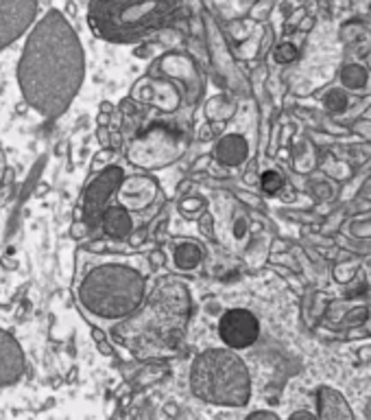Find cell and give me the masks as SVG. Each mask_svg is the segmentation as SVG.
Returning a JSON list of instances; mask_svg holds the SVG:
<instances>
[{
  "instance_id": "2",
  "label": "cell",
  "mask_w": 371,
  "mask_h": 420,
  "mask_svg": "<svg viewBox=\"0 0 371 420\" xmlns=\"http://www.w3.org/2000/svg\"><path fill=\"white\" fill-rule=\"evenodd\" d=\"M177 9L180 0H92L88 27L101 40L129 44L164 29Z\"/></svg>"
},
{
  "instance_id": "3",
  "label": "cell",
  "mask_w": 371,
  "mask_h": 420,
  "mask_svg": "<svg viewBox=\"0 0 371 420\" xmlns=\"http://www.w3.org/2000/svg\"><path fill=\"white\" fill-rule=\"evenodd\" d=\"M144 298V276L123 263L96 265L79 287L84 309L103 322H118L134 315Z\"/></svg>"
},
{
  "instance_id": "4",
  "label": "cell",
  "mask_w": 371,
  "mask_h": 420,
  "mask_svg": "<svg viewBox=\"0 0 371 420\" xmlns=\"http://www.w3.org/2000/svg\"><path fill=\"white\" fill-rule=\"evenodd\" d=\"M190 390L210 405H245L249 398L247 368L230 350H205L192 361Z\"/></svg>"
},
{
  "instance_id": "9",
  "label": "cell",
  "mask_w": 371,
  "mask_h": 420,
  "mask_svg": "<svg viewBox=\"0 0 371 420\" xmlns=\"http://www.w3.org/2000/svg\"><path fill=\"white\" fill-rule=\"evenodd\" d=\"M118 206H123L129 213H138V210H149L159 195L157 184L151 177L144 175H132V177H123V182L118 184Z\"/></svg>"
},
{
  "instance_id": "11",
  "label": "cell",
  "mask_w": 371,
  "mask_h": 420,
  "mask_svg": "<svg viewBox=\"0 0 371 420\" xmlns=\"http://www.w3.org/2000/svg\"><path fill=\"white\" fill-rule=\"evenodd\" d=\"M99 223H101L103 232L111 239H127L136 228L132 213L125 210L123 206H105Z\"/></svg>"
},
{
  "instance_id": "14",
  "label": "cell",
  "mask_w": 371,
  "mask_h": 420,
  "mask_svg": "<svg viewBox=\"0 0 371 420\" xmlns=\"http://www.w3.org/2000/svg\"><path fill=\"white\" fill-rule=\"evenodd\" d=\"M262 186H265L267 190H278V188L282 186L280 175H278V173H267L265 180H262Z\"/></svg>"
},
{
  "instance_id": "5",
  "label": "cell",
  "mask_w": 371,
  "mask_h": 420,
  "mask_svg": "<svg viewBox=\"0 0 371 420\" xmlns=\"http://www.w3.org/2000/svg\"><path fill=\"white\" fill-rule=\"evenodd\" d=\"M180 134L173 127L153 125L129 144V160L144 169L166 167L180 156Z\"/></svg>"
},
{
  "instance_id": "7",
  "label": "cell",
  "mask_w": 371,
  "mask_h": 420,
  "mask_svg": "<svg viewBox=\"0 0 371 420\" xmlns=\"http://www.w3.org/2000/svg\"><path fill=\"white\" fill-rule=\"evenodd\" d=\"M123 169L118 167H109L105 169L96 180L88 186L86 190V200H84V217L90 228H94L101 219V213L105 210V206L109 204L111 195L116 193L118 184L123 182Z\"/></svg>"
},
{
  "instance_id": "15",
  "label": "cell",
  "mask_w": 371,
  "mask_h": 420,
  "mask_svg": "<svg viewBox=\"0 0 371 420\" xmlns=\"http://www.w3.org/2000/svg\"><path fill=\"white\" fill-rule=\"evenodd\" d=\"M278 61H288V59H293L295 57V48L293 46H288V44H284V46H280L278 48Z\"/></svg>"
},
{
  "instance_id": "10",
  "label": "cell",
  "mask_w": 371,
  "mask_h": 420,
  "mask_svg": "<svg viewBox=\"0 0 371 420\" xmlns=\"http://www.w3.org/2000/svg\"><path fill=\"white\" fill-rule=\"evenodd\" d=\"M24 354L18 342L5 331H0V387L11 385L22 377Z\"/></svg>"
},
{
  "instance_id": "8",
  "label": "cell",
  "mask_w": 371,
  "mask_h": 420,
  "mask_svg": "<svg viewBox=\"0 0 371 420\" xmlns=\"http://www.w3.org/2000/svg\"><path fill=\"white\" fill-rule=\"evenodd\" d=\"M258 320L245 311V309H232L228 311L221 322H219V333H221V339L230 348H247L255 342L258 337Z\"/></svg>"
},
{
  "instance_id": "1",
  "label": "cell",
  "mask_w": 371,
  "mask_h": 420,
  "mask_svg": "<svg viewBox=\"0 0 371 420\" xmlns=\"http://www.w3.org/2000/svg\"><path fill=\"white\" fill-rule=\"evenodd\" d=\"M86 75L84 46L68 18L57 9L31 24L18 63V82L26 103L46 119L66 112Z\"/></svg>"
},
{
  "instance_id": "13",
  "label": "cell",
  "mask_w": 371,
  "mask_h": 420,
  "mask_svg": "<svg viewBox=\"0 0 371 420\" xmlns=\"http://www.w3.org/2000/svg\"><path fill=\"white\" fill-rule=\"evenodd\" d=\"M201 256L203 252L197 243H180L175 248L173 261H175V267L180 269H195L201 263Z\"/></svg>"
},
{
  "instance_id": "12",
  "label": "cell",
  "mask_w": 371,
  "mask_h": 420,
  "mask_svg": "<svg viewBox=\"0 0 371 420\" xmlns=\"http://www.w3.org/2000/svg\"><path fill=\"white\" fill-rule=\"evenodd\" d=\"M216 158L221 160L223 165H240L247 158V144L240 136H225L219 147H216Z\"/></svg>"
},
{
  "instance_id": "6",
  "label": "cell",
  "mask_w": 371,
  "mask_h": 420,
  "mask_svg": "<svg viewBox=\"0 0 371 420\" xmlns=\"http://www.w3.org/2000/svg\"><path fill=\"white\" fill-rule=\"evenodd\" d=\"M38 7V0H0V51L31 29Z\"/></svg>"
},
{
  "instance_id": "16",
  "label": "cell",
  "mask_w": 371,
  "mask_h": 420,
  "mask_svg": "<svg viewBox=\"0 0 371 420\" xmlns=\"http://www.w3.org/2000/svg\"><path fill=\"white\" fill-rule=\"evenodd\" d=\"M251 418H276V416H273V414H251Z\"/></svg>"
}]
</instances>
